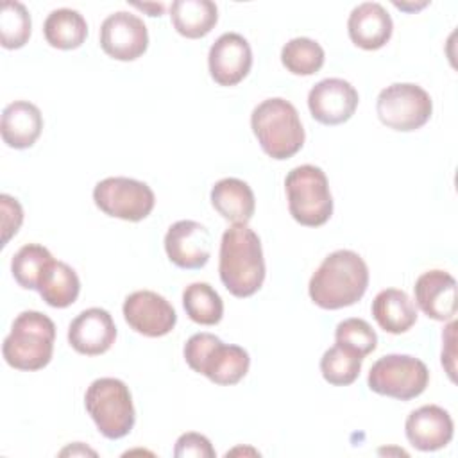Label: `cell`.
<instances>
[{
    "label": "cell",
    "instance_id": "6da1fadb",
    "mask_svg": "<svg viewBox=\"0 0 458 458\" xmlns=\"http://www.w3.org/2000/svg\"><path fill=\"white\" fill-rule=\"evenodd\" d=\"M369 286V268L363 258L340 249L324 258L310 279V297L324 310H340L356 304Z\"/></svg>",
    "mask_w": 458,
    "mask_h": 458
},
{
    "label": "cell",
    "instance_id": "7a4b0ae2",
    "mask_svg": "<svg viewBox=\"0 0 458 458\" xmlns=\"http://www.w3.org/2000/svg\"><path fill=\"white\" fill-rule=\"evenodd\" d=\"M218 272L224 286L234 297H250L261 288L265 281L261 242L247 224H234L224 231Z\"/></svg>",
    "mask_w": 458,
    "mask_h": 458
},
{
    "label": "cell",
    "instance_id": "3957f363",
    "mask_svg": "<svg viewBox=\"0 0 458 458\" xmlns=\"http://www.w3.org/2000/svg\"><path fill=\"white\" fill-rule=\"evenodd\" d=\"M250 127L263 152L272 159H288L304 145V129L292 102L274 97L258 104L250 114Z\"/></svg>",
    "mask_w": 458,
    "mask_h": 458
},
{
    "label": "cell",
    "instance_id": "277c9868",
    "mask_svg": "<svg viewBox=\"0 0 458 458\" xmlns=\"http://www.w3.org/2000/svg\"><path fill=\"white\" fill-rule=\"evenodd\" d=\"M55 326L41 311H21L5 336L2 354L7 365L18 370H39L52 360Z\"/></svg>",
    "mask_w": 458,
    "mask_h": 458
},
{
    "label": "cell",
    "instance_id": "5b68a950",
    "mask_svg": "<svg viewBox=\"0 0 458 458\" xmlns=\"http://www.w3.org/2000/svg\"><path fill=\"white\" fill-rule=\"evenodd\" d=\"M184 360L188 367L204 374L215 385H236L250 365L249 352L233 344H224L211 333H197L184 345Z\"/></svg>",
    "mask_w": 458,
    "mask_h": 458
},
{
    "label": "cell",
    "instance_id": "8992f818",
    "mask_svg": "<svg viewBox=\"0 0 458 458\" xmlns=\"http://www.w3.org/2000/svg\"><path fill=\"white\" fill-rule=\"evenodd\" d=\"M84 406L97 429L106 438H122L134 428L136 411L132 397L129 386L122 379H95L84 394Z\"/></svg>",
    "mask_w": 458,
    "mask_h": 458
},
{
    "label": "cell",
    "instance_id": "52a82bcc",
    "mask_svg": "<svg viewBox=\"0 0 458 458\" xmlns=\"http://www.w3.org/2000/svg\"><path fill=\"white\" fill-rule=\"evenodd\" d=\"M288 209L295 222L306 227L324 225L333 215V197L326 174L313 165H301L284 179Z\"/></svg>",
    "mask_w": 458,
    "mask_h": 458
},
{
    "label": "cell",
    "instance_id": "ba28073f",
    "mask_svg": "<svg viewBox=\"0 0 458 458\" xmlns=\"http://www.w3.org/2000/svg\"><path fill=\"white\" fill-rule=\"evenodd\" d=\"M429 381L426 363L410 354L381 356L369 370V388L379 395L410 401L419 397Z\"/></svg>",
    "mask_w": 458,
    "mask_h": 458
},
{
    "label": "cell",
    "instance_id": "9c48e42d",
    "mask_svg": "<svg viewBox=\"0 0 458 458\" xmlns=\"http://www.w3.org/2000/svg\"><path fill=\"white\" fill-rule=\"evenodd\" d=\"M376 113L383 125L410 132L420 129L433 113V102L426 89L411 82H395L379 91Z\"/></svg>",
    "mask_w": 458,
    "mask_h": 458
},
{
    "label": "cell",
    "instance_id": "30bf717a",
    "mask_svg": "<svg viewBox=\"0 0 458 458\" xmlns=\"http://www.w3.org/2000/svg\"><path fill=\"white\" fill-rule=\"evenodd\" d=\"M93 200L106 215L127 222L147 218L156 204L150 186L129 177H107L97 182Z\"/></svg>",
    "mask_w": 458,
    "mask_h": 458
},
{
    "label": "cell",
    "instance_id": "8fae6325",
    "mask_svg": "<svg viewBox=\"0 0 458 458\" xmlns=\"http://www.w3.org/2000/svg\"><path fill=\"white\" fill-rule=\"evenodd\" d=\"M100 47L113 59H138L148 47V32L143 20L127 11L109 14L100 25Z\"/></svg>",
    "mask_w": 458,
    "mask_h": 458
},
{
    "label": "cell",
    "instance_id": "7c38bea8",
    "mask_svg": "<svg viewBox=\"0 0 458 458\" xmlns=\"http://www.w3.org/2000/svg\"><path fill=\"white\" fill-rule=\"evenodd\" d=\"M122 310L131 329L150 338L168 335L177 322L174 306L152 290H138L127 295Z\"/></svg>",
    "mask_w": 458,
    "mask_h": 458
},
{
    "label": "cell",
    "instance_id": "4fadbf2b",
    "mask_svg": "<svg viewBox=\"0 0 458 458\" xmlns=\"http://www.w3.org/2000/svg\"><path fill=\"white\" fill-rule=\"evenodd\" d=\"M211 233L195 220H179L165 234V250L168 259L186 270L202 268L211 256Z\"/></svg>",
    "mask_w": 458,
    "mask_h": 458
},
{
    "label": "cell",
    "instance_id": "5bb4252c",
    "mask_svg": "<svg viewBox=\"0 0 458 458\" xmlns=\"http://www.w3.org/2000/svg\"><path fill=\"white\" fill-rule=\"evenodd\" d=\"M358 91L344 79L331 77L317 82L308 93L311 116L324 125L347 122L358 107Z\"/></svg>",
    "mask_w": 458,
    "mask_h": 458
},
{
    "label": "cell",
    "instance_id": "9a60e30c",
    "mask_svg": "<svg viewBox=\"0 0 458 458\" xmlns=\"http://www.w3.org/2000/svg\"><path fill=\"white\" fill-rule=\"evenodd\" d=\"M208 66L211 79L220 86H234L242 82L252 66L249 41L236 32L222 34L209 48Z\"/></svg>",
    "mask_w": 458,
    "mask_h": 458
},
{
    "label": "cell",
    "instance_id": "2e32d148",
    "mask_svg": "<svg viewBox=\"0 0 458 458\" xmlns=\"http://www.w3.org/2000/svg\"><path fill=\"white\" fill-rule=\"evenodd\" d=\"M116 340V326L109 311L102 308H88L81 311L68 327V342L86 356H98L111 349Z\"/></svg>",
    "mask_w": 458,
    "mask_h": 458
},
{
    "label": "cell",
    "instance_id": "e0dca14e",
    "mask_svg": "<svg viewBox=\"0 0 458 458\" xmlns=\"http://www.w3.org/2000/svg\"><path fill=\"white\" fill-rule=\"evenodd\" d=\"M453 429L451 415L437 404H424L413 410L404 422L406 438L419 451L445 447L453 438Z\"/></svg>",
    "mask_w": 458,
    "mask_h": 458
},
{
    "label": "cell",
    "instance_id": "ac0fdd59",
    "mask_svg": "<svg viewBox=\"0 0 458 458\" xmlns=\"http://www.w3.org/2000/svg\"><path fill=\"white\" fill-rule=\"evenodd\" d=\"M415 302L433 320H453L456 315V281L449 272L428 270L413 286Z\"/></svg>",
    "mask_w": 458,
    "mask_h": 458
},
{
    "label": "cell",
    "instance_id": "d6986e66",
    "mask_svg": "<svg viewBox=\"0 0 458 458\" xmlns=\"http://www.w3.org/2000/svg\"><path fill=\"white\" fill-rule=\"evenodd\" d=\"M392 18L377 2H363L356 5L347 20L351 41L363 50H377L386 45L392 36Z\"/></svg>",
    "mask_w": 458,
    "mask_h": 458
},
{
    "label": "cell",
    "instance_id": "ffe728a7",
    "mask_svg": "<svg viewBox=\"0 0 458 458\" xmlns=\"http://www.w3.org/2000/svg\"><path fill=\"white\" fill-rule=\"evenodd\" d=\"M43 129V116L38 106L27 100H14L2 111L0 132L11 148H29L36 143Z\"/></svg>",
    "mask_w": 458,
    "mask_h": 458
},
{
    "label": "cell",
    "instance_id": "44dd1931",
    "mask_svg": "<svg viewBox=\"0 0 458 458\" xmlns=\"http://www.w3.org/2000/svg\"><path fill=\"white\" fill-rule=\"evenodd\" d=\"M211 204L225 220L233 224H247L256 208L250 186L236 177H225L211 188Z\"/></svg>",
    "mask_w": 458,
    "mask_h": 458
},
{
    "label": "cell",
    "instance_id": "7402d4cb",
    "mask_svg": "<svg viewBox=\"0 0 458 458\" xmlns=\"http://www.w3.org/2000/svg\"><path fill=\"white\" fill-rule=\"evenodd\" d=\"M372 317L383 331L401 335L417 322V310L404 290L386 288L374 297Z\"/></svg>",
    "mask_w": 458,
    "mask_h": 458
},
{
    "label": "cell",
    "instance_id": "603a6c76",
    "mask_svg": "<svg viewBox=\"0 0 458 458\" xmlns=\"http://www.w3.org/2000/svg\"><path fill=\"white\" fill-rule=\"evenodd\" d=\"M174 29L190 39L204 38L218 21V9L211 0H174L170 5Z\"/></svg>",
    "mask_w": 458,
    "mask_h": 458
},
{
    "label": "cell",
    "instance_id": "cb8c5ba5",
    "mask_svg": "<svg viewBox=\"0 0 458 458\" xmlns=\"http://www.w3.org/2000/svg\"><path fill=\"white\" fill-rule=\"evenodd\" d=\"M38 292L48 306L68 308L79 297L81 281L70 265L52 259L39 276Z\"/></svg>",
    "mask_w": 458,
    "mask_h": 458
},
{
    "label": "cell",
    "instance_id": "d4e9b609",
    "mask_svg": "<svg viewBox=\"0 0 458 458\" xmlns=\"http://www.w3.org/2000/svg\"><path fill=\"white\" fill-rule=\"evenodd\" d=\"M43 34L50 47L59 50H73L84 43L88 36V23L79 11L63 7L47 16Z\"/></svg>",
    "mask_w": 458,
    "mask_h": 458
},
{
    "label": "cell",
    "instance_id": "484cf974",
    "mask_svg": "<svg viewBox=\"0 0 458 458\" xmlns=\"http://www.w3.org/2000/svg\"><path fill=\"white\" fill-rule=\"evenodd\" d=\"M186 315L202 326H215L222 320L224 302L216 290L208 283H191L182 292Z\"/></svg>",
    "mask_w": 458,
    "mask_h": 458
},
{
    "label": "cell",
    "instance_id": "4316f807",
    "mask_svg": "<svg viewBox=\"0 0 458 458\" xmlns=\"http://www.w3.org/2000/svg\"><path fill=\"white\" fill-rule=\"evenodd\" d=\"M363 358L352 349L335 344L320 360V372L329 385L345 386L356 381L361 370Z\"/></svg>",
    "mask_w": 458,
    "mask_h": 458
},
{
    "label": "cell",
    "instance_id": "83f0119b",
    "mask_svg": "<svg viewBox=\"0 0 458 458\" xmlns=\"http://www.w3.org/2000/svg\"><path fill=\"white\" fill-rule=\"evenodd\" d=\"M283 66L293 75H313L324 64V48L310 38H293L281 50Z\"/></svg>",
    "mask_w": 458,
    "mask_h": 458
},
{
    "label": "cell",
    "instance_id": "f1b7e54d",
    "mask_svg": "<svg viewBox=\"0 0 458 458\" xmlns=\"http://www.w3.org/2000/svg\"><path fill=\"white\" fill-rule=\"evenodd\" d=\"M52 254L47 247L38 243L23 245L11 261V272L14 281L25 290H38V281L43 268L52 261Z\"/></svg>",
    "mask_w": 458,
    "mask_h": 458
},
{
    "label": "cell",
    "instance_id": "f546056e",
    "mask_svg": "<svg viewBox=\"0 0 458 458\" xmlns=\"http://www.w3.org/2000/svg\"><path fill=\"white\" fill-rule=\"evenodd\" d=\"M30 14L20 2H4L0 11V41L7 50L21 48L30 38Z\"/></svg>",
    "mask_w": 458,
    "mask_h": 458
},
{
    "label": "cell",
    "instance_id": "4dcf8cb0",
    "mask_svg": "<svg viewBox=\"0 0 458 458\" xmlns=\"http://www.w3.org/2000/svg\"><path fill=\"white\" fill-rule=\"evenodd\" d=\"M335 344L345 345L361 358L370 354L377 345L376 331L363 318H345L336 326Z\"/></svg>",
    "mask_w": 458,
    "mask_h": 458
},
{
    "label": "cell",
    "instance_id": "1f68e13d",
    "mask_svg": "<svg viewBox=\"0 0 458 458\" xmlns=\"http://www.w3.org/2000/svg\"><path fill=\"white\" fill-rule=\"evenodd\" d=\"M174 456L177 458H213L215 449L208 437L200 433H182L174 447Z\"/></svg>",
    "mask_w": 458,
    "mask_h": 458
},
{
    "label": "cell",
    "instance_id": "d6a6232c",
    "mask_svg": "<svg viewBox=\"0 0 458 458\" xmlns=\"http://www.w3.org/2000/svg\"><path fill=\"white\" fill-rule=\"evenodd\" d=\"M0 209H2V233H4L2 245H7V242L18 233L23 222V209L16 199L5 193L0 195Z\"/></svg>",
    "mask_w": 458,
    "mask_h": 458
},
{
    "label": "cell",
    "instance_id": "836d02e7",
    "mask_svg": "<svg viewBox=\"0 0 458 458\" xmlns=\"http://www.w3.org/2000/svg\"><path fill=\"white\" fill-rule=\"evenodd\" d=\"M132 5L141 9V11H147L148 16H161L163 11H165L163 4H132Z\"/></svg>",
    "mask_w": 458,
    "mask_h": 458
}]
</instances>
